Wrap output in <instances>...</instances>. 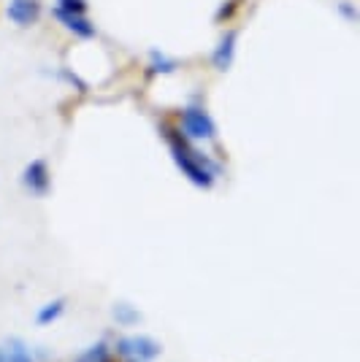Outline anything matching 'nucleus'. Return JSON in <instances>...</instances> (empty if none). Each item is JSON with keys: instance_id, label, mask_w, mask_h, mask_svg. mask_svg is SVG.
Listing matches in <instances>:
<instances>
[{"instance_id": "9d476101", "label": "nucleus", "mask_w": 360, "mask_h": 362, "mask_svg": "<svg viewBox=\"0 0 360 362\" xmlns=\"http://www.w3.org/2000/svg\"><path fill=\"white\" fill-rule=\"evenodd\" d=\"M62 308H65V300H52L49 305H44V308L38 311L35 322H38V325H52L55 319L62 317Z\"/></svg>"}, {"instance_id": "4468645a", "label": "nucleus", "mask_w": 360, "mask_h": 362, "mask_svg": "<svg viewBox=\"0 0 360 362\" xmlns=\"http://www.w3.org/2000/svg\"><path fill=\"white\" fill-rule=\"evenodd\" d=\"M0 362H6V357H3V349H0Z\"/></svg>"}, {"instance_id": "20e7f679", "label": "nucleus", "mask_w": 360, "mask_h": 362, "mask_svg": "<svg viewBox=\"0 0 360 362\" xmlns=\"http://www.w3.org/2000/svg\"><path fill=\"white\" fill-rule=\"evenodd\" d=\"M22 184L33 195H46L49 192V168L44 160H33L22 173Z\"/></svg>"}, {"instance_id": "7ed1b4c3", "label": "nucleus", "mask_w": 360, "mask_h": 362, "mask_svg": "<svg viewBox=\"0 0 360 362\" xmlns=\"http://www.w3.org/2000/svg\"><path fill=\"white\" fill-rule=\"evenodd\" d=\"M181 127L187 136L198 138V141H214L217 138V127L214 119L209 117V111H203L201 106H187L181 108Z\"/></svg>"}, {"instance_id": "423d86ee", "label": "nucleus", "mask_w": 360, "mask_h": 362, "mask_svg": "<svg viewBox=\"0 0 360 362\" xmlns=\"http://www.w3.org/2000/svg\"><path fill=\"white\" fill-rule=\"evenodd\" d=\"M236 30H227L223 38H220V44L217 49L211 52V62L220 68V71H227L230 68V62H233V52H236Z\"/></svg>"}, {"instance_id": "6e6552de", "label": "nucleus", "mask_w": 360, "mask_h": 362, "mask_svg": "<svg viewBox=\"0 0 360 362\" xmlns=\"http://www.w3.org/2000/svg\"><path fill=\"white\" fill-rule=\"evenodd\" d=\"M3 357H6V362H33L30 349L25 346V341H19V338H11L3 346Z\"/></svg>"}, {"instance_id": "9b49d317", "label": "nucleus", "mask_w": 360, "mask_h": 362, "mask_svg": "<svg viewBox=\"0 0 360 362\" xmlns=\"http://www.w3.org/2000/svg\"><path fill=\"white\" fill-rule=\"evenodd\" d=\"M152 71H157V74H171V71H176V65L179 62L171 60V57H163L157 49H152Z\"/></svg>"}, {"instance_id": "0eeeda50", "label": "nucleus", "mask_w": 360, "mask_h": 362, "mask_svg": "<svg viewBox=\"0 0 360 362\" xmlns=\"http://www.w3.org/2000/svg\"><path fill=\"white\" fill-rule=\"evenodd\" d=\"M38 11H41L38 0H11L9 6V16L19 25H30L33 19H38Z\"/></svg>"}, {"instance_id": "1a4fd4ad", "label": "nucleus", "mask_w": 360, "mask_h": 362, "mask_svg": "<svg viewBox=\"0 0 360 362\" xmlns=\"http://www.w3.org/2000/svg\"><path fill=\"white\" fill-rule=\"evenodd\" d=\"M108 360H111V354H108L106 341H98V344H92L90 349H84L74 362H108Z\"/></svg>"}, {"instance_id": "f03ea898", "label": "nucleus", "mask_w": 360, "mask_h": 362, "mask_svg": "<svg viewBox=\"0 0 360 362\" xmlns=\"http://www.w3.org/2000/svg\"><path fill=\"white\" fill-rule=\"evenodd\" d=\"M117 354L128 362H152L160 354V344L150 335H135V338H120Z\"/></svg>"}, {"instance_id": "f8f14e48", "label": "nucleus", "mask_w": 360, "mask_h": 362, "mask_svg": "<svg viewBox=\"0 0 360 362\" xmlns=\"http://www.w3.org/2000/svg\"><path fill=\"white\" fill-rule=\"evenodd\" d=\"M114 319H117L120 325H135V322L141 319V314L135 311L133 305H117V308H114Z\"/></svg>"}, {"instance_id": "39448f33", "label": "nucleus", "mask_w": 360, "mask_h": 362, "mask_svg": "<svg viewBox=\"0 0 360 362\" xmlns=\"http://www.w3.org/2000/svg\"><path fill=\"white\" fill-rule=\"evenodd\" d=\"M52 14L57 16L74 35H81V38H92V35H95V25H92L84 14H71V11H65V8H60V6H55Z\"/></svg>"}, {"instance_id": "f257e3e1", "label": "nucleus", "mask_w": 360, "mask_h": 362, "mask_svg": "<svg viewBox=\"0 0 360 362\" xmlns=\"http://www.w3.org/2000/svg\"><path fill=\"white\" fill-rule=\"evenodd\" d=\"M168 146H171L174 163H176V168H179L181 173L193 181L196 187L209 189L211 184H214V168H211L209 157H206L203 151H198L196 146L184 138V133L171 130V127H168Z\"/></svg>"}, {"instance_id": "ddd939ff", "label": "nucleus", "mask_w": 360, "mask_h": 362, "mask_svg": "<svg viewBox=\"0 0 360 362\" xmlns=\"http://www.w3.org/2000/svg\"><path fill=\"white\" fill-rule=\"evenodd\" d=\"M55 6H60V8L71 11V14H84V16H87V0H57Z\"/></svg>"}]
</instances>
